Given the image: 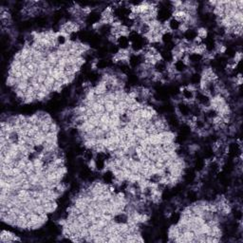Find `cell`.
Here are the masks:
<instances>
[{
	"label": "cell",
	"mask_w": 243,
	"mask_h": 243,
	"mask_svg": "<svg viewBox=\"0 0 243 243\" xmlns=\"http://www.w3.org/2000/svg\"><path fill=\"white\" fill-rule=\"evenodd\" d=\"M117 44L119 46L120 50H127L128 47H130V41L127 36L121 35L117 38Z\"/></svg>",
	"instance_id": "obj_1"
},
{
	"label": "cell",
	"mask_w": 243,
	"mask_h": 243,
	"mask_svg": "<svg viewBox=\"0 0 243 243\" xmlns=\"http://www.w3.org/2000/svg\"><path fill=\"white\" fill-rule=\"evenodd\" d=\"M15 240H20L16 236H14L13 234H11L9 232L3 231L1 234V241L2 242H12V241H15Z\"/></svg>",
	"instance_id": "obj_2"
},
{
	"label": "cell",
	"mask_w": 243,
	"mask_h": 243,
	"mask_svg": "<svg viewBox=\"0 0 243 243\" xmlns=\"http://www.w3.org/2000/svg\"><path fill=\"white\" fill-rule=\"evenodd\" d=\"M154 70L157 73H163L167 70V63H165L162 59L157 62L154 66Z\"/></svg>",
	"instance_id": "obj_3"
},
{
	"label": "cell",
	"mask_w": 243,
	"mask_h": 243,
	"mask_svg": "<svg viewBox=\"0 0 243 243\" xmlns=\"http://www.w3.org/2000/svg\"><path fill=\"white\" fill-rule=\"evenodd\" d=\"M178 110L180 111V113L182 115V116H185V117H188L189 115H191V110H190V107L182 102H181L179 105H178Z\"/></svg>",
	"instance_id": "obj_4"
},
{
	"label": "cell",
	"mask_w": 243,
	"mask_h": 243,
	"mask_svg": "<svg viewBox=\"0 0 243 243\" xmlns=\"http://www.w3.org/2000/svg\"><path fill=\"white\" fill-rule=\"evenodd\" d=\"M183 36H184V40H186L188 42H193L198 37L197 36V31L193 30V29H189L183 33Z\"/></svg>",
	"instance_id": "obj_5"
},
{
	"label": "cell",
	"mask_w": 243,
	"mask_h": 243,
	"mask_svg": "<svg viewBox=\"0 0 243 243\" xmlns=\"http://www.w3.org/2000/svg\"><path fill=\"white\" fill-rule=\"evenodd\" d=\"M228 151H229V154L233 157H236L238 154H241L240 146L237 143H231L228 147Z\"/></svg>",
	"instance_id": "obj_6"
},
{
	"label": "cell",
	"mask_w": 243,
	"mask_h": 243,
	"mask_svg": "<svg viewBox=\"0 0 243 243\" xmlns=\"http://www.w3.org/2000/svg\"><path fill=\"white\" fill-rule=\"evenodd\" d=\"M173 67L177 72H184L187 68V65L181 60H177L176 62H174Z\"/></svg>",
	"instance_id": "obj_7"
},
{
	"label": "cell",
	"mask_w": 243,
	"mask_h": 243,
	"mask_svg": "<svg viewBox=\"0 0 243 243\" xmlns=\"http://www.w3.org/2000/svg\"><path fill=\"white\" fill-rule=\"evenodd\" d=\"M181 94H182L183 98L188 100V101H191V100H193L194 98H195V93H194V91L190 90L187 87L182 89Z\"/></svg>",
	"instance_id": "obj_8"
},
{
	"label": "cell",
	"mask_w": 243,
	"mask_h": 243,
	"mask_svg": "<svg viewBox=\"0 0 243 243\" xmlns=\"http://www.w3.org/2000/svg\"><path fill=\"white\" fill-rule=\"evenodd\" d=\"M167 25H168L169 30L176 32V31H178V30L180 29L181 23H180L177 19H175V18H171V19L169 20V22H168Z\"/></svg>",
	"instance_id": "obj_9"
},
{
	"label": "cell",
	"mask_w": 243,
	"mask_h": 243,
	"mask_svg": "<svg viewBox=\"0 0 243 243\" xmlns=\"http://www.w3.org/2000/svg\"><path fill=\"white\" fill-rule=\"evenodd\" d=\"M174 40V36L172 35L171 32H165L161 35V42L164 44V45H167V44H170L172 43Z\"/></svg>",
	"instance_id": "obj_10"
},
{
	"label": "cell",
	"mask_w": 243,
	"mask_h": 243,
	"mask_svg": "<svg viewBox=\"0 0 243 243\" xmlns=\"http://www.w3.org/2000/svg\"><path fill=\"white\" fill-rule=\"evenodd\" d=\"M188 60L191 62V63H199L202 60V55L201 54H198V53H195V52H191L189 55H188Z\"/></svg>",
	"instance_id": "obj_11"
},
{
	"label": "cell",
	"mask_w": 243,
	"mask_h": 243,
	"mask_svg": "<svg viewBox=\"0 0 243 243\" xmlns=\"http://www.w3.org/2000/svg\"><path fill=\"white\" fill-rule=\"evenodd\" d=\"M201 81V75L200 73H194L190 77V82H191V85H193V86L200 85Z\"/></svg>",
	"instance_id": "obj_12"
},
{
	"label": "cell",
	"mask_w": 243,
	"mask_h": 243,
	"mask_svg": "<svg viewBox=\"0 0 243 243\" xmlns=\"http://www.w3.org/2000/svg\"><path fill=\"white\" fill-rule=\"evenodd\" d=\"M194 165H195V169L196 170H198V171H201V170L205 166V162H204V161L201 158H199V159H197L195 161V163H194Z\"/></svg>",
	"instance_id": "obj_13"
},
{
	"label": "cell",
	"mask_w": 243,
	"mask_h": 243,
	"mask_svg": "<svg viewBox=\"0 0 243 243\" xmlns=\"http://www.w3.org/2000/svg\"><path fill=\"white\" fill-rule=\"evenodd\" d=\"M186 198H187V200H188L190 202H195V201H197V200H198V195H197V193H196L195 191L191 190V191H189V192L187 193Z\"/></svg>",
	"instance_id": "obj_14"
},
{
	"label": "cell",
	"mask_w": 243,
	"mask_h": 243,
	"mask_svg": "<svg viewBox=\"0 0 243 243\" xmlns=\"http://www.w3.org/2000/svg\"><path fill=\"white\" fill-rule=\"evenodd\" d=\"M197 36H198L199 38H201V40L205 39V38L208 36V32H207L206 29H204V28H200V29L197 31Z\"/></svg>",
	"instance_id": "obj_15"
},
{
	"label": "cell",
	"mask_w": 243,
	"mask_h": 243,
	"mask_svg": "<svg viewBox=\"0 0 243 243\" xmlns=\"http://www.w3.org/2000/svg\"><path fill=\"white\" fill-rule=\"evenodd\" d=\"M213 156H214V150H213L212 148H210V147H207V148L204 150V152H203V157H204V159L209 160V159H212Z\"/></svg>",
	"instance_id": "obj_16"
},
{
	"label": "cell",
	"mask_w": 243,
	"mask_h": 243,
	"mask_svg": "<svg viewBox=\"0 0 243 243\" xmlns=\"http://www.w3.org/2000/svg\"><path fill=\"white\" fill-rule=\"evenodd\" d=\"M234 216H235V218H236V220H238V221H240V220H241V216H242V213H241V211H240V210H237V209H236V211L234 212Z\"/></svg>",
	"instance_id": "obj_17"
}]
</instances>
